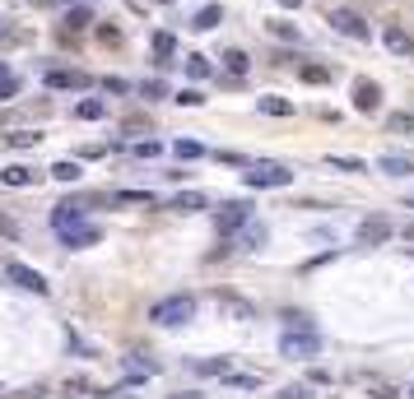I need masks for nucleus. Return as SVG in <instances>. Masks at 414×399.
Listing matches in <instances>:
<instances>
[{"label": "nucleus", "mask_w": 414, "mask_h": 399, "mask_svg": "<svg viewBox=\"0 0 414 399\" xmlns=\"http://www.w3.org/2000/svg\"><path fill=\"white\" fill-rule=\"evenodd\" d=\"M293 167L284 163H247V186L252 190H280V186H293Z\"/></svg>", "instance_id": "obj_1"}, {"label": "nucleus", "mask_w": 414, "mask_h": 399, "mask_svg": "<svg viewBox=\"0 0 414 399\" xmlns=\"http://www.w3.org/2000/svg\"><path fill=\"white\" fill-rule=\"evenodd\" d=\"M191 316H196V297H163V302H154V307H149V321L154 325H163V330H168V325H187Z\"/></svg>", "instance_id": "obj_2"}, {"label": "nucleus", "mask_w": 414, "mask_h": 399, "mask_svg": "<svg viewBox=\"0 0 414 399\" xmlns=\"http://www.w3.org/2000/svg\"><path fill=\"white\" fill-rule=\"evenodd\" d=\"M280 353L284 357H317L321 353V334L317 330H284L280 334Z\"/></svg>", "instance_id": "obj_3"}, {"label": "nucleus", "mask_w": 414, "mask_h": 399, "mask_svg": "<svg viewBox=\"0 0 414 399\" xmlns=\"http://www.w3.org/2000/svg\"><path fill=\"white\" fill-rule=\"evenodd\" d=\"M326 23H331L340 37H349V42H368V37H372L368 19H363V14H354V10H331V14H326Z\"/></svg>", "instance_id": "obj_4"}, {"label": "nucleus", "mask_w": 414, "mask_h": 399, "mask_svg": "<svg viewBox=\"0 0 414 399\" xmlns=\"http://www.w3.org/2000/svg\"><path fill=\"white\" fill-rule=\"evenodd\" d=\"M0 278H10L14 288H23V293H37V297L47 293V278L37 274V269L19 265V260H5V265H0Z\"/></svg>", "instance_id": "obj_5"}, {"label": "nucleus", "mask_w": 414, "mask_h": 399, "mask_svg": "<svg viewBox=\"0 0 414 399\" xmlns=\"http://www.w3.org/2000/svg\"><path fill=\"white\" fill-rule=\"evenodd\" d=\"M214 223H219V233H242L247 223H252V209H247L242 200H228V204H219Z\"/></svg>", "instance_id": "obj_6"}, {"label": "nucleus", "mask_w": 414, "mask_h": 399, "mask_svg": "<svg viewBox=\"0 0 414 399\" xmlns=\"http://www.w3.org/2000/svg\"><path fill=\"white\" fill-rule=\"evenodd\" d=\"M52 228H57L61 237H66V233H75V228H84V204H75V200L57 204V209H52Z\"/></svg>", "instance_id": "obj_7"}, {"label": "nucleus", "mask_w": 414, "mask_h": 399, "mask_svg": "<svg viewBox=\"0 0 414 399\" xmlns=\"http://www.w3.org/2000/svg\"><path fill=\"white\" fill-rule=\"evenodd\" d=\"M386 237H391V219H386V214H372V219L358 223V242L363 246H382Z\"/></svg>", "instance_id": "obj_8"}, {"label": "nucleus", "mask_w": 414, "mask_h": 399, "mask_svg": "<svg viewBox=\"0 0 414 399\" xmlns=\"http://www.w3.org/2000/svg\"><path fill=\"white\" fill-rule=\"evenodd\" d=\"M377 107H382V89L372 79H354V111L368 116V111H377Z\"/></svg>", "instance_id": "obj_9"}, {"label": "nucleus", "mask_w": 414, "mask_h": 399, "mask_svg": "<svg viewBox=\"0 0 414 399\" xmlns=\"http://www.w3.org/2000/svg\"><path fill=\"white\" fill-rule=\"evenodd\" d=\"M47 89H89L84 70H47Z\"/></svg>", "instance_id": "obj_10"}, {"label": "nucleus", "mask_w": 414, "mask_h": 399, "mask_svg": "<svg viewBox=\"0 0 414 399\" xmlns=\"http://www.w3.org/2000/svg\"><path fill=\"white\" fill-rule=\"evenodd\" d=\"M382 42H386V51H391V56H410V51H414L410 33H405L401 23H391V28H386V33H382Z\"/></svg>", "instance_id": "obj_11"}, {"label": "nucleus", "mask_w": 414, "mask_h": 399, "mask_svg": "<svg viewBox=\"0 0 414 399\" xmlns=\"http://www.w3.org/2000/svg\"><path fill=\"white\" fill-rule=\"evenodd\" d=\"M377 167L386 177H414V158H401V154H382Z\"/></svg>", "instance_id": "obj_12"}, {"label": "nucleus", "mask_w": 414, "mask_h": 399, "mask_svg": "<svg viewBox=\"0 0 414 399\" xmlns=\"http://www.w3.org/2000/svg\"><path fill=\"white\" fill-rule=\"evenodd\" d=\"M256 111H266V116H293V102L280 98V93H266V98H256Z\"/></svg>", "instance_id": "obj_13"}, {"label": "nucleus", "mask_w": 414, "mask_h": 399, "mask_svg": "<svg viewBox=\"0 0 414 399\" xmlns=\"http://www.w3.org/2000/svg\"><path fill=\"white\" fill-rule=\"evenodd\" d=\"M0 181H5V186H14V190H23V186H33V181H37V172H28L23 163H14V167H5V172H0Z\"/></svg>", "instance_id": "obj_14"}, {"label": "nucleus", "mask_w": 414, "mask_h": 399, "mask_svg": "<svg viewBox=\"0 0 414 399\" xmlns=\"http://www.w3.org/2000/svg\"><path fill=\"white\" fill-rule=\"evenodd\" d=\"M61 242H66V246H75V251H84V246H98V228H89V223H84V228L66 233Z\"/></svg>", "instance_id": "obj_15"}, {"label": "nucleus", "mask_w": 414, "mask_h": 399, "mask_svg": "<svg viewBox=\"0 0 414 399\" xmlns=\"http://www.w3.org/2000/svg\"><path fill=\"white\" fill-rule=\"evenodd\" d=\"M219 23H224V10H219V5H205L191 28H196V33H210V28H219Z\"/></svg>", "instance_id": "obj_16"}, {"label": "nucleus", "mask_w": 414, "mask_h": 399, "mask_svg": "<svg viewBox=\"0 0 414 399\" xmlns=\"http://www.w3.org/2000/svg\"><path fill=\"white\" fill-rule=\"evenodd\" d=\"M266 223H247V228H242V233H237V242H242L247 246V251H256V246H266Z\"/></svg>", "instance_id": "obj_17"}, {"label": "nucleus", "mask_w": 414, "mask_h": 399, "mask_svg": "<svg viewBox=\"0 0 414 399\" xmlns=\"http://www.w3.org/2000/svg\"><path fill=\"white\" fill-rule=\"evenodd\" d=\"M168 209H177V214H196V209H205V195H201V190H182V195L172 200Z\"/></svg>", "instance_id": "obj_18"}, {"label": "nucleus", "mask_w": 414, "mask_h": 399, "mask_svg": "<svg viewBox=\"0 0 414 399\" xmlns=\"http://www.w3.org/2000/svg\"><path fill=\"white\" fill-rule=\"evenodd\" d=\"M298 79H302V84H331L336 70H331V66H298Z\"/></svg>", "instance_id": "obj_19"}, {"label": "nucleus", "mask_w": 414, "mask_h": 399, "mask_svg": "<svg viewBox=\"0 0 414 399\" xmlns=\"http://www.w3.org/2000/svg\"><path fill=\"white\" fill-rule=\"evenodd\" d=\"M219 307H228L237 321H252V302H242L237 293H219Z\"/></svg>", "instance_id": "obj_20"}, {"label": "nucleus", "mask_w": 414, "mask_h": 399, "mask_svg": "<svg viewBox=\"0 0 414 399\" xmlns=\"http://www.w3.org/2000/svg\"><path fill=\"white\" fill-rule=\"evenodd\" d=\"M52 177L57 181H79L84 177V167H79L75 158H61V163H52Z\"/></svg>", "instance_id": "obj_21"}, {"label": "nucleus", "mask_w": 414, "mask_h": 399, "mask_svg": "<svg viewBox=\"0 0 414 399\" xmlns=\"http://www.w3.org/2000/svg\"><path fill=\"white\" fill-rule=\"evenodd\" d=\"M196 372H201V376H228L233 362H228V357H205V362H196Z\"/></svg>", "instance_id": "obj_22"}, {"label": "nucleus", "mask_w": 414, "mask_h": 399, "mask_svg": "<svg viewBox=\"0 0 414 399\" xmlns=\"http://www.w3.org/2000/svg\"><path fill=\"white\" fill-rule=\"evenodd\" d=\"M102 111H107V102H102V98H84V102L75 107V116H79V121H98Z\"/></svg>", "instance_id": "obj_23"}, {"label": "nucleus", "mask_w": 414, "mask_h": 399, "mask_svg": "<svg viewBox=\"0 0 414 399\" xmlns=\"http://www.w3.org/2000/svg\"><path fill=\"white\" fill-rule=\"evenodd\" d=\"M154 56L158 61H172V56H177V37L172 33H154Z\"/></svg>", "instance_id": "obj_24"}, {"label": "nucleus", "mask_w": 414, "mask_h": 399, "mask_svg": "<svg viewBox=\"0 0 414 399\" xmlns=\"http://www.w3.org/2000/svg\"><path fill=\"white\" fill-rule=\"evenodd\" d=\"M37 140H42V135H33V130H10L5 135V145L10 149H37Z\"/></svg>", "instance_id": "obj_25"}, {"label": "nucleus", "mask_w": 414, "mask_h": 399, "mask_svg": "<svg viewBox=\"0 0 414 399\" xmlns=\"http://www.w3.org/2000/svg\"><path fill=\"white\" fill-rule=\"evenodd\" d=\"M386 130H391V135H410L414 130V116H410V111H391V116H386Z\"/></svg>", "instance_id": "obj_26"}, {"label": "nucleus", "mask_w": 414, "mask_h": 399, "mask_svg": "<svg viewBox=\"0 0 414 399\" xmlns=\"http://www.w3.org/2000/svg\"><path fill=\"white\" fill-rule=\"evenodd\" d=\"M247 66H252L247 51H237V47H233V51H224V70H228V75H247Z\"/></svg>", "instance_id": "obj_27"}, {"label": "nucleus", "mask_w": 414, "mask_h": 399, "mask_svg": "<svg viewBox=\"0 0 414 399\" xmlns=\"http://www.w3.org/2000/svg\"><path fill=\"white\" fill-rule=\"evenodd\" d=\"M187 75H191V79H210L214 66L205 61V56H187Z\"/></svg>", "instance_id": "obj_28"}, {"label": "nucleus", "mask_w": 414, "mask_h": 399, "mask_svg": "<svg viewBox=\"0 0 414 399\" xmlns=\"http://www.w3.org/2000/svg\"><path fill=\"white\" fill-rule=\"evenodd\" d=\"M172 154H177V158H182V163H191V158H201V154H205V149H201V145H196V140H177V145H172Z\"/></svg>", "instance_id": "obj_29"}, {"label": "nucleus", "mask_w": 414, "mask_h": 399, "mask_svg": "<svg viewBox=\"0 0 414 399\" xmlns=\"http://www.w3.org/2000/svg\"><path fill=\"white\" fill-rule=\"evenodd\" d=\"M331 167H336V172H368V163H358V158H345V154H331Z\"/></svg>", "instance_id": "obj_30"}, {"label": "nucleus", "mask_w": 414, "mask_h": 399, "mask_svg": "<svg viewBox=\"0 0 414 399\" xmlns=\"http://www.w3.org/2000/svg\"><path fill=\"white\" fill-rule=\"evenodd\" d=\"M117 200H126V204H154L149 190H117Z\"/></svg>", "instance_id": "obj_31"}, {"label": "nucleus", "mask_w": 414, "mask_h": 399, "mask_svg": "<svg viewBox=\"0 0 414 399\" xmlns=\"http://www.w3.org/2000/svg\"><path fill=\"white\" fill-rule=\"evenodd\" d=\"M270 33L280 37V42H298V28L293 23H270Z\"/></svg>", "instance_id": "obj_32"}, {"label": "nucleus", "mask_w": 414, "mask_h": 399, "mask_svg": "<svg viewBox=\"0 0 414 399\" xmlns=\"http://www.w3.org/2000/svg\"><path fill=\"white\" fill-rule=\"evenodd\" d=\"M172 102H182V107H201L205 98H201V93H196V89H182V93H177V98H172Z\"/></svg>", "instance_id": "obj_33"}, {"label": "nucleus", "mask_w": 414, "mask_h": 399, "mask_svg": "<svg viewBox=\"0 0 414 399\" xmlns=\"http://www.w3.org/2000/svg\"><path fill=\"white\" fill-rule=\"evenodd\" d=\"M135 154H140V158H158V154H163V145H158V140H145V145H135Z\"/></svg>", "instance_id": "obj_34"}, {"label": "nucleus", "mask_w": 414, "mask_h": 399, "mask_svg": "<svg viewBox=\"0 0 414 399\" xmlns=\"http://www.w3.org/2000/svg\"><path fill=\"white\" fill-rule=\"evenodd\" d=\"M140 93H145V98H163V93H168V89H163L158 79H145V84H140Z\"/></svg>", "instance_id": "obj_35"}, {"label": "nucleus", "mask_w": 414, "mask_h": 399, "mask_svg": "<svg viewBox=\"0 0 414 399\" xmlns=\"http://www.w3.org/2000/svg\"><path fill=\"white\" fill-rule=\"evenodd\" d=\"M284 399H312V390L307 386H284Z\"/></svg>", "instance_id": "obj_36"}, {"label": "nucleus", "mask_w": 414, "mask_h": 399, "mask_svg": "<svg viewBox=\"0 0 414 399\" xmlns=\"http://www.w3.org/2000/svg\"><path fill=\"white\" fill-rule=\"evenodd\" d=\"M98 37H102V42H112V47L122 42V33H117V28H107V23H102V28H98Z\"/></svg>", "instance_id": "obj_37"}, {"label": "nucleus", "mask_w": 414, "mask_h": 399, "mask_svg": "<svg viewBox=\"0 0 414 399\" xmlns=\"http://www.w3.org/2000/svg\"><path fill=\"white\" fill-rule=\"evenodd\" d=\"M280 5H284V10H298V5H302V0H280Z\"/></svg>", "instance_id": "obj_38"}, {"label": "nucleus", "mask_w": 414, "mask_h": 399, "mask_svg": "<svg viewBox=\"0 0 414 399\" xmlns=\"http://www.w3.org/2000/svg\"><path fill=\"white\" fill-rule=\"evenodd\" d=\"M405 242H414V223H405Z\"/></svg>", "instance_id": "obj_39"}, {"label": "nucleus", "mask_w": 414, "mask_h": 399, "mask_svg": "<svg viewBox=\"0 0 414 399\" xmlns=\"http://www.w3.org/2000/svg\"><path fill=\"white\" fill-rule=\"evenodd\" d=\"M172 399H201V395H172Z\"/></svg>", "instance_id": "obj_40"}, {"label": "nucleus", "mask_w": 414, "mask_h": 399, "mask_svg": "<svg viewBox=\"0 0 414 399\" xmlns=\"http://www.w3.org/2000/svg\"><path fill=\"white\" fill-rule=\"evenodd\" d=\"M117 399H140V395H117Z\"/></svg>", "instance_id": "obj_41"}, {"label": "nucleus", "mask_w": 414, "mask_h": 399, "mask_svg": "<svg viewBox=\"0 0 414 399\" xmlns=\"http://www.w3.org/2000/svg\"><path fill=\"white\" fill-rule=\"evenodd\" d=\"M0 33H5V23H0Z\"/></svg>", "instance_id": "obj_42"}, {"label": "nucleus", "mask_w": 414, "mask_h": 399, "mask_svg": "<svg viewBox=\"0 0 414 399\" xmlns=\"http://www.w3.org/2000/svg\"><path fill=\"white\" fill-rule=\"evenodd\" d=\"M410 209H414V200H410Z\"/></svg>", "instance_id": "obj_43"}, {"label": "nucleus", "mask_w": 414, "mask_h": 399, "mask_svg": "<svg viewBox=\"0 0 414 399\" xmlns=\"http://www.w3.org/2000/svg\"><path fill=\"white\" fill-rule=\"evenodd\" d=\"M410 395H414V390H410Z\"/></svg>", "instance_id": "obj_44"}]
</instances>
